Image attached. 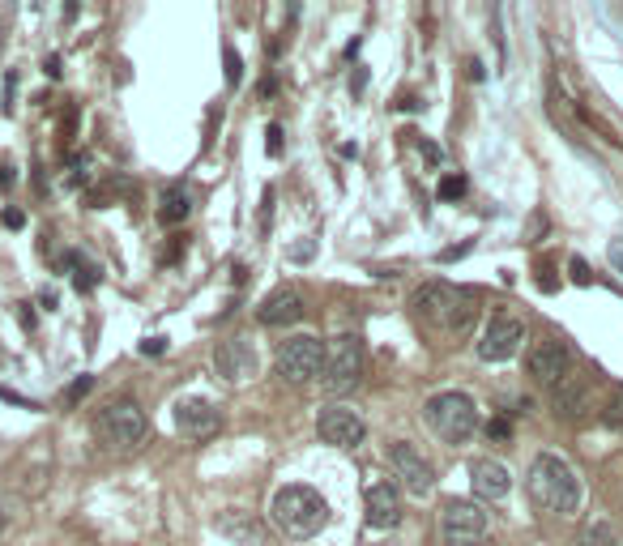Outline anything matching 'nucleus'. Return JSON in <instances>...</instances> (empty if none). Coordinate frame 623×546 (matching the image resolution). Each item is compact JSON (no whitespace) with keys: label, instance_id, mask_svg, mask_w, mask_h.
I'll list each match as a JSON object with an SVG mask.
<instances>
[{"label":"nucleus","instance_id":"obj_5","mask_svg":"<svg viewBox=\"0 0 623 546\" xmlns=\"http://www.w3.org/2000/svg\"><path fill=\"white\" fill-rule=\"evenodd\" d=\"M487 538V512L474 500H449L440 512V542L444 546H483Z\"/></svg>","mask_w":623,"mask_h":546},{"label":"nucleus","instance_id":"obj_25","mask_svg":"<svg viewBox=\"0 0 623 546\" xmlns=\"http://www.w3.org/2000/svg\"><path fill=\"white\" fill-rule=\"evenodd\" d=\"M13 180H18V175H13V163H9V158H0V192H9Z\"/></svg>","mask_w":623,"mask_h":546},{"label":"nucleus","instance_id":"obj_27","mask_svg":"<svg viewBox=\"0 0 623 546\" xmlns=\"http://www.w3.org/2000/svg\"><path fill=\"white\" fill-rule=\"evenodd\" d=\"M508 436V419H491L487 423V440H504Z\"/></svg>","mask_w":623,"mask_h":546},{"label":"nucleus","instance_id":"obj_22","mask_svg":"<svg viewBox=\"0 0 623 546\" xmlns=\"http://www.w3.org/2000/svg\"><path fill=\"white\" fill-rule=\"evenodd\" d=\"M466 197V175H444L440 180V201H457Z\"/></svg>","mask_w":623,"mask_h":546},{"label":"nucleus","instance_id":"obj_20","mask_svg":"<svg viewBox=\"0 0 623 546\" xmlns=\"http://www.w3.org/2000/svg\"><path fill=\"white\" fill-rule=\"evenodd\" d=\"M188 214H193V197H188V188L184 184L163 188V197H158V222H163V227H180Z\"/></svg>","mask_w":623,"mask_h":546},{"label":"nucleus","instance_id":"obj_28","mask_svg":"<svg viewBox=\"0 0 623 546\" xmlns=\"http://www.w3.org/2000/svg\"><path fill=\"white\" fill-rule=\"evenodd\" d=\"M269 154H274V158L282 154V128L278 124H269Z\"/></svg>","mask_w":623,"mask_h":546},{"label":"nucleus","instance_id":"obj_29","mask_svg":"<svg viewBox=\"0 0 623 546\" xmlns=\"http://www.w3.org/2000/svg\"><path fill=\"white\" fill-rule=\"evenodd\" d=\"M269 218H274V192H265V205H261V231H269Z\"/></svg>","mask_w":623,"mask_h":546},{"label":"nucleus","instance_id":"obj_30","mask_svg":"<svg viewBox=\"0 0 623 546\" xmlns=\"http://www.w3.org/2000/svg\"><path fill=\"white\" fill-rule=\"evenodd\" d=\"M163 350H167L163 337H150V342H141V355H163Z\"/></svg>","mask_w":623,"mask_h":546},{"label":"nucleus","instance_id":"obj_15","mask_svg":"<svg viewBox=\"0 0 623 546\" xmlns=\"http://www.w3.org/2000/svg\"><path fill=\"white\" fill-rule=\"evenodd\" d=\"M257 320L265 329H282V325H295V320H303V295L295 291V286H282V291L265 295L261 308H257Z\"/></svg>","mask_w":623,"mask_h":546},{"label":"nucleus","instance_id":"obj_8","mask_svg":"<svg viewBox=\"0 0 623 546\" xmlns=\"http://www.w3.org/2000/svg\"><path fill=\"white\" fill-rule=\"evenodd\" d=\"M568 363H572V350L559 342V337H542V342L530 346V355H525V372L538 384H564Z\"/></svg>","mask_w":623,"mask_h":546},{"label":"nucleus","instance_id":"obj_7","mask_svg":"<svg viewBox=\"0 0 623 546\" xmlns=\"http://www.w3.org/2000/svg\"><path fill=\"white\" fill-rule=\"evenodd\" d=\"M321 363H325V346L316 342V337H308V333L282 342V350H278V376L291 380V384L316 380V376H321Z\"/></svg>","mask_w":623,"mask_h":546},{"label":"nucleus","instance_id":"obj_26","mask_svg":"<svg viewBox=\"0 0 623 546\" xmlns=\"http://www.w3.org/2000/svg\"><path fill=\"white\" fill-rule=\"evenodd\" d=\"M90 384H94L90 376H82V380H73V389H69V397H65V401H82V397L90 393Z\"/></svg>","mask_w":623,"mask_h":546},{"label":"nucleus","instance_id":"obj_37","mask_svg":"<svg viewBox=\"0 0 623 546\" xmlns=\"http://www.w3.org/2000/svg\"><path fill=\"white\" fill-rule=\"evenodd\" d=\"M0 534H5V512H0Z\"/></svg>","mask_w":623,"mask_h":546},{"label":"nucleus","instance_id":"obj_24","mask_svg":"<svg viewBox=\"0 0 623 546\" xmlns=\"http://www.w3.org/2000/svg\"><path fill=\"white\" fill-rule=\"evenodd\" d=\"M312 252H316V244H312V239H303V244H295V248L286 252V256H291V261H299V265H303V261H312Z\"/></svg>","mask_w":623,"mask_h":546},{"label":"nucleus","instance_id":"obj_33","mask_svg":"<svg viewBox=\"0 0 623 546\" xmlns=\"http://www.w3.org/2000/svg\"><path fill=\"white\" fill-rule=\"evenodd\" d=\"M13 90H18V73L5 77V111H13Z\"/></svg>","mask_w":623,"mask_h":546},{"label":"nucleus","instance_id":"obj_31","mask_svg":"<svg viewBox=\"0 0 623 546\" xmlns=\"http://www.w3.org/2000/svg\"><path fill=\"white\" fill-rule=\"evenodd\" d=\"M572 278H577V282H581V286H585V282H589V265H585V261H581V256H572Z\"/></svg>","mask_w":623,"mask_h":546},{"label":"nucleus","instance_id":"obj_18","mask_svg":"<svg viewBox=\"0 0 623 546\" xmlns=\"http://www.w3.org/2000/svg\"><path fill=\"white\" fill-rule=\"evenodd\" d=\"M218 529H222L227 538H235L239 546H265V525L252 517V512H244V508L222 512V517H218Z\"/></svg>","mask_w":623,"mask_h":546},{"label":"nucleus","instance_id":"obj_6","mask_svg":"<svg viewBox=\"0 0 623 546\" xmlns=\"http://www.w3.org/2000/svg\"><path fill=\"white\" fill-rule=\"evenodd\" d=\"M146 410L137 401H111V406L99 414V436L111 444V448H137L146 440Z\"/></svg>","mask_w":623,"mask_h":546},{"label":"nucleus","instance_id":"obj_19","mask_svg":"<svg viewBox=\"0 0 623 546\" xmlns=\"http://www.w3.org/2000/svg\"><path fill=\"white\" fill-rule=\"evenodd\" d=\"M60 269L73 278V291L77 295H90L94 286H99V278H103V269L90 261V256H82V252H65L60 256Z\"/></svg>","mask_w":623,"mask_h":546},{"label":"nucleus","instance_id":"obj_1","mask_svg":"<svg viewBox=\"0 0 623 546\" xmlns=\"http://www.w3.org/2000/svg\"><path fill=\"white\" fill-rule=\"evenodd\" d=\"M530 500L551 512V517H572L581 508V478L577 470L559 457V453H542L530 465Z\"/></svg>","mask_w":623,"mask_h":546},{"label":"nucleus","instance_id":"obj_2","mask_svg":"<svg viewBox=\"0 0 623 546\" xmlns=\"http://www.w3.org/2000/svg\"><path fill=\"white\" fill-rule=\"evenodd\" d=\"M269 512H274V525L282 529L286 538H312V534H321L325 521H329L325 495L312 491V487H303V483L282 487L274 495V504H269Z\"/></svg>","mask_w":623,"mask_h":546},{"label":"nucleus","instance_id":"obj_11","mask_svg":"<svg viewBox=\"0 0 623 546\" xmlns=\"http://www.w3.org/2000/svg\"><path fill=\"white\" fill-rule=\"evenodd\" d=\"M316 436H321L325 444H333V448H355L367 436V423L355 410L329 406V410H321V419H316Z\"/></svg>","mask_w":623,"mask_h":546},{"label":"nucleus","instance_id":"obj_35","mask_svg":"<svg viewBox=\"0 0 623 546\" xmlns=\"http://www.w3.org/2000/svg\"><path fill=\"white\" fill-rule=\"evenodd\" d=\"M470 248H474V244H461V248H444V252H440V261H457V256H466Z\"/></svg>","mask_w":623,"mask_h":546},{"label":"nucleus","instance_id":"obj_9","mask_svg":"<svg viewBox=\"0 0 623 546\" xmlns=\"http://www.w3.org/2000/svg\"><path fill=\"white\" fill-rule=\"evenodd\" d=\"M521 342H525L521 320H513V316H491V320H487V329H483V337H478V359L504 363V359H513V355H517Z\"/></svg>","mask_w":623,"mask_h":546},{"label":"nucleus","instance_id":"obj_34","mask_svg":"<svg viewBox=\"0 0 623 546\" xmlns=\"http://www.w3.org/2000/svg\"><path fill=\"white\" fill-rule=\"evenodd\" d=\"M22 222H26V214H22V210H5V227H9V231H18Z\"/></svg>","mask_w":623,"mask_h":546},{"label":"nucleus","instance_id":"obj_16","mask_svg":"<svg viewBox=\"0 0 623 546\" xmlns=\"http://www.w3.org/2000/svg\"><path fill=\"white\" fill-rule=\"evenodd\" d=\"M470 483H474V495H478V500H504V495L513 491V474H508L500 461L483 457V461H474Z\"/></svg>","mask_w":623,"mask_h":546},{"label":"nucleus","instance_id":"obj_14","mask_svg":"<svg viewBox=\"0 0 623 546\" xmlns=\"http://www.w3.org/2000/svg\"><path fill=\"white\" fill-rule=\"evenodd\" d=\"M363 508H367V525L372 529H393L402 521V491L393 483H376V487H367Z\"/></svg>","mask_w":623,"mask_h":546},{"label":"nucleus","instance_id":"obj_36","mask_svg":"<svg viewBox=\"0 0 623 546\" xmlns=\"http://www.w3.org/2000/svg\"><path fill=\"white\" fill-rule=\"evenodd\" d=\"M611 261L623 269V244H611Z\"/></svg>","mask_w":623,"mask_h":546},{"label":"nucleus","instance_id":"obj_10","mask_svg":"<svg viewBox=\"0 0 623 546\" xmlns=\"http://www.w3.org/2000/svg\"><path fill=\"white\" fill-rule=\"evenodd\" d=\"M389 461H393V474L402 478V487H406L410 495H419V500H423L431 487H436V470H431V461H427L414 444H406V440L393 444V448H389Z\"/></svg>","mask_w":623,"mask_h":546},{"label":"nucleus","instance_id":"obj_32","mask_svg":"<svg viewBox=\"0 0 623 546\" xmlns=\"http://www.w3.org/2000/svg\"><path fill=\"white\" fill-rule=\"evenodd\" d=\"M419 154L427 158V163H440V146H431V141H427V137L419 141Z\"/></svg>","mask_w":623,"mask_h":546},{"label":"nucleus","instance_id":"obj_21","mask_svg":"<svg viewBox=\"0 0 623 546\" xmlns=\"http://www.w3.org/2000/svg\"><path fill=\"white\" fill-rule=\"evenodd\" d=\"M577 546H619V538H615V529L606 521H589L577 534Z\"/></svg>","mask_w":623,"mask_h":546},{"label":"nucleus","instance_id":"obj_23","mask_svg":"<svg viewBox=\"0 0 623 546\" xmlns=\"http://www.w3.org/2000/svg\"><path fill=\"white\" fill-rule=\"evenodd\" d=\"M239 77H244V64H239V52H235V47H227V82L239 86Z\"/></svg>","mask_w":623,"mask_h":546},{"label":"nucleus","instance_id":"obj_3","mask_svg":"<svg viewBox=\"0 0 623 546\" xmlns=\"http://www.w3.org/2000/svg\"><path fill=\"white\" fill-rule=\"evenodd\" d=\"M427 423L431 431H436L440 440H449V444H466L474 431H478V406H474V397L470 393H436L427 401Z\"/></svg>","mask_w":623,"mask_h":546},{"label":"nucleus","instance_id":"obj_13","mask_svg":"<svg viewBox=\"0 0 623 546\" xmlns=\"http://www.w3.org/2000/svg\"><path fill=\"white\" fill-rule=\"evenodd\" d=\"M214 367H218V376H227L231 384H244L257 376V350H252L244 337H231V342H222L214 350Z\"/></svg>","mask_w":623,"mask_h":546},{"label":"nucleus","instance_id":"obj_12","mask_svg":"<svg viewBox=\"0 0 623 546\" xmlns=\"http://www.w3.org/2000/svg\"><path fill=\"white\" fill-rule=\"evenodd\" d=\"M218 423H222L218 406L205 397H188L175 406V427H180V436H188V440H210L218 431Z\"/></svg>","mask_w":623,"mask_h":546},{"label":"nucleus","instance_id":"obj_17","mask_svg":"<svg viewBox=\"0 0 623 546\" xmlns=\"http://www.w3.org/2000/svg\"><path fill=\"white\" fill-rule=\"evenodd\" d=\"M457 295L461 291H453L449 282H423L419 291H414V312H419L423 320H440V325H444V316H449Z\"/></svg>","mask_w":623,"mask_h":546},{"label":"nucleus","instance_id":"obj_4","mask_svg":"<svg viewBox=\"0 0 623 546\" xmlns=\"http://www.w3.org/2000/svg\"><path fill=\"white\" fill-rule=\"evenodd\" d=\"M359 380H363V342L350 333L333 337V346L325 350V363H321V389L329 397H342L355 389Z\"/></svg>","mask_w":623,"mask_h":546}]
</instances>
